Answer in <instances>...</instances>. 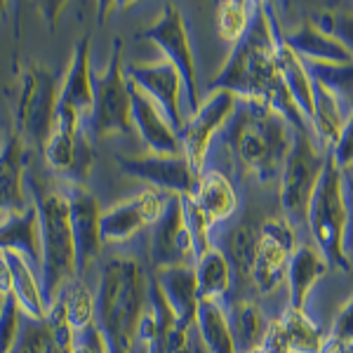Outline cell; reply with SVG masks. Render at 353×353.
Here are the masks:
<instances>
[{"mask_svg":"<svg viewBox=\"0 0 353 353\" xmlns=\"http://www.w3.org/2000/svg\"><path fill=\"white\" fill-rule=\"evenodd\" d=\"M281 31L283 28L276 21L271 5L257 3L248 33L236 48H231L229 59L219 76L210 83V90H226L241 101L266 104L269 109L281 113L294 130L313 134L309 118L292 99L278 68L276 52Z\"/></svg>","mask_w":353,"mask_h":353,"instance_id":"6da1fadb","label":"cell"},{"mask_svg":"<svg viewBox=\"0 0 353 353\" xmlns=\"http://www.w3.org/2000/svg\"><path fill=\"white\" fill-rule=\"evenodd\" d=\"M149 233L101 264L94 292V325L109 353H130L137 323L149 304Z\"/></svg>","mask_w":353,"mask_h":353,"instance_id":"7a4b0ae2","label":"cell"},{"mask_svg":"<svg viewBox=\"0 0 353 353\" xmlns=\"http://www.w3.org/2000/svg\"><path fill=\"white\" fill-rule=\"evenodd\" d=\"M294 137L297 130L281 113L266 104L238 99L236 113L214 144L229 151L236 176L254 181L257 186H269L281 179Z\"/></svg>","mask_w":353,"mask_h":353,"instance_id":"3957f363","label":"cell"},{"mask_svg":"<svg viewBox=\"0 0 353 353\" xmlns=\"http://www.w3.org/2000/svg\"><path fill=\"white\" fill-rule=\"evenodd\" d=\"M26 189L33 198V205L38 210V221H41V288L45 301H52L64 283L73 281L76 276V245H73V229H71V205L61 181L52 184L45 179L43 172L33 170L26 172Z\"/></svg>","mask_w":353,"mask_h":353,"instance_id":"277c9868","label":"cell"},{"mask_svg":"<svg viewBox=\"0 0 353 353\" xmlns=\"http://www.w3.org/2000/svg\"><path fill=\"white\" fill-rule=\"evenodd\" d=\"M344 172L334 163V156L327 151V163L323 170V179L313 193L311 210H309V226L311 241L321 248L330 266L339 269L341 273H351L353 261L349 254V226H351V208L346 196Z\"/></svg>","mask_w":353,"mask_h":353,"instance_id":"5b68a950","label":"cell"},{"mask_svg":"<svg viewBox=\"0 0 353 353\" xmlns=\"http://www.w3.org/2000/svg\"><path fill=\"white\" fill-rule=\"evenodd\" d=\"M327 163V151L313 139L309 132H299L294 137L292 151L283 165L281 179H278V203L281 212L292 221L297 229L309 226V210L313 193L323 179V170Z\"/></svg>","mask_w":353,"mask_h":353,"instance_id":"8992f818","label":"cell"},{"mask_svg":"<svg viewBox=\"0 0 353 353\" xmlns=\"http://www.w3.org/2000/svg\"><path fill=\"white\" fill-rule=\"evenodd\" d=\"M61 81L48 66L33 64L21 73V90L14 106V134L26 139L28 149L43 153L52 132V121L59 101Z\"/></svg>","mask_w":353,"mask_h":353,"instance_id":"52a82bcc","label":"cell"},{"mask_svg":"<svg viewBox=\"0 0 353 353\" xmlns=\"http://www.w3.org/2000/svg\"><path fill=\"white\" fill-rule=\"evenodd\" d=\"M94 85V111L90 118V130L94 139H101L106 134H130L134 130L132 125V92L130 81L125 76L123 61V41L113 38V48L106 61V68L101 73L92 71Z\"/></svg>","mask_w":353,"mask_h":353,"instance_id":"ba28073f","label":"cell"},{"mask_svg":"<svg viewBox=\"0 0 353 353\" xmlns=\"http://www.w3.org/2000/svg\"><path fill=\"white\" fill-rule=\"evenodd\" d=\"M299 229L283 212L261 221V236L250 269V288L259 299H269L288 285V264L299 245Z\"/></svg>","mask_w":353,"mask_h":353,"instance_id":"9c48e42d","label":"cell"},{"mask_svg":"<svg viewBox=\"0 0 353 353\" xmlns=\"http://www.w3.org/2000/svg\"><path fill=\"white\" fill-rule=\"evenodd\" d=\"M141 38L156 43L158 50L165 54V59L179 71L181 81H184V111H186V121H189L193 113L201 109L203 92H201V81H198V66L189 38V28H186V21L181 17L179 8L174 3L165 5L161 19L146 28L141 33Z\"/></svg>","mask_w":353,"mask_h":353,"instance_id":"30bf717a","label":"cell"},{"mask_svg":"<svg viewBox=\"0 0 353 353\" xmlns=\"http://www.w3.org/2000/svg\"><path fill=\"white\" fill-rule=\"evenodd\" d=\"M238 109V97L226 92V90H210L203 97V104L193 116L186 121L184 130L179 132L181 139V153L189 161L191 170L196 176L203 174L208 168V158L212 151L214 139L221 134L226 123Z\"/></svg>","mask_w":353,"mask_h":353,"instance_id":"8fae6325","label":"cell"},{"mask_svg":"<svg viewBox=\"0 0 353 353\" xmlns=\"http://www.w3.org/2000/svg\"><path fill=\"white\" fill-rule=\"evenodd\" d=\"M170 193L156 189H141L132 198L116 203L101 212V243L113 248H128L144 238L168 208Z\"/></svg>","mask_w":353,"mask_h":353,"instance_id":"7c38bea8","label":"cell"},{"mask_svg":"<svg viewBox=\"0 0 353 353\" xmlns=\"http://www.w3.org/2000/svg\"><path fill=\"white\" fill-rule=\"evenodd\" d=\"M94 111V85L92 68H90V36L85 33L76 43L68 68L61 78V92L57 101L52 128L61 132H78L83 123L92 118Z\"/></svg>","mask_w":353,"mask_h":353,"instance_id":"4fadbf2b","label":"cell"},{"mask_svg":"<svg viewBox=\"0 0 353 353\" xmlns=\"http://www.w3.org/2000/svg\"><path fill=\"white\" fill-rule=\"evenodd\" d=\"M68 205H71V229H73V245H76V276L85 278L88 271L94 266V261L101 254V205L99 198L85 184H73V181L61 179Z\"/></svg>","mask_w":353,"mask_h":353,"instance_id":"5bb4252c","label":"cell"},{"mask_svg":"<svg viewBox=\"0 0 353 353\" xmlns=\"http://www.w3.org/2000/svg\"><path fill=\"white\" fill-rule=\"evenodd\" d=\"M196 241H193L189 226L184 221L179 196H170L163 217L149 231V266L158 271L181 264L196 266Z\"/></svg>","mask_w":353,"mask_h":353,"instance_id":"9a60e30c","label":"cell"},{"mask_svg":"<svg viewBox=\"0 0 353 353\" xmlns=\"http://www.w3.org/2000/svg\"><path fill=\"white\" fill-rule=\"evenodd\" d=\"M118 168L123 174L134 176L149 184V189H156L170 196H191L196 189L198 176L191 170L189 161L184 156H118Z\"/></svg>","mask_w":353,"mask_h":353,"instance_id":"2e32d148","label":"cell"},{"mask_svg":"<svg viewBox=\"0 0 353 353\" xmlns=\"http://www.w3.org/2000/svg\"><path fill=\"white\" fill-rule=\"evenodd\" d=\"M125 76L156 101L176 132L184 130V81L168 59L156 61V64H125Z\"/></svg>","mask_w":353,"mask_h":353,"instance_id":"e0dca14e","label":"cell"},{"mask_svg":"<svg viewBox=\"0 0 353 353\" xmlns=\"http://www.w3.org/2000/svg\"><path fill=\"white\" fill-rule=\"evenodd\" d=\"M36 151L26 149L19 134L10 132L0 146V217L21 214L31 208L33 198L26 189L28 156Z\"/></svg>","mask_w":353,"mask_h":353,"instance_id":"ac0fdd59","label":"cell"},{"mask_svg":"<svg viewBox=\"0 0 353 353\" xmlns=\"http://www.w3.org/2000/svg\"><path fill=\"white\" fill-rule=\"evenodd\" d=\"M130 92H132V125L137 134L141 137V141H144L146 153H153V156H184L179 132L165 118V113L158 109L156 101L144 90L137 88L134 83H130Z\"/></svg>","mask_w":353,"mask_h":353,"instance_id":"d6986e66","label":"cell"},{"mask_svg":"<svg viewBox=\"0 0 353 353\" xmlns=\"http://www.w3.org/2000/svg\"><path fill=\"white\" fill-rule=\"evenodd\" d=\"M191 198L208 217L212 229L233 221L238 217V210H241V196H238L236 186H233V179L219 168L203 170Z\"/></svg>","mask_w":353,"mask_h":353,"instance_id":"ffe728a7","label":"cell"},{"mask_svg":"<svg viewBox=\"0 0 353 353\" xmlns=\"http://www.w3.org/2000/svg\"><path fill=\"white\" fill-rule=\"evenodd\" d=\"M330 261L313 241H301L288 264V306L306 309L313 288L325 278Z\"/></svg>","mask_w":353,"mask_h":353,"instance_id":"44dd1931","label":"cell"},{"mask_svg":"<svg viewBox=\"0 0 353 353\" xmlns=\"http://www.w3.org/2000/svg\"><path fill=\"white\" fill-rule=\"evenodd\" d=\"M283 38L304 61L313 64H353V54L339 38L330 36L316 21H304L297 31H283Z\"/></svg>","mask_w":353,"mask_h":353,"instance_id":"7402d4cb","label":"cell"},{"mask_svg":"<svg viewBox=\"0 0 353 353\" xmlns=\"http://www.w3.org/2000/svg\"><path fill=\"white\" fill-rule=\"evenodd\" d=\"M0 250L5 252H19L28 264L36 269L41 278L43 252H41V221L38 210L31 203V208L21 214H5L0 217Z\"/></svg>","mask_w":353,"mask_h":353,"instance_id":"603a6c76","label":"cell"},{"mask_svg":"<svg viewBox=\"0 0 353 353\" xmlns=\"http://www.w3.org/2000/svg\"><path fill=\"white\" fill-rule=\"evenodd\" d=\"M153 278L161 285L165 299L170 301V306L179 316V321L186 327H196V313H198V304H201L196 269L191 264L170 266V269L153 271Z\"/></svg>","mask_w":353,"mask_h":353,"instance_id":"cb8c5ba5","label":"cell"},{"mask_svg":"<svg viewBox=\"0 0 353 353\" xmlns=\"http://www.w3.org/2000/svg\"><path fill=\"white\" fill-rule=\"evenodd\" d=\"M351 111H353V104L339 99L334 92H330L327 88H323L321 83L313 81L311 130H313V139L325 151L334 149V144L339 141L341 130H344L346 121H349Z\"/></svg>","mask_w":353,"mask_h":353,"instance_id":"d4e9b609","label":"cell"},{"mask_svg":"<svg viewBox=\"0 0 353 353\" xmlns=\"http://www.w3.org/2000/svg\"><path fill=\"white\" fill-rule=\"evenodd\" d=\"M229 325L236 337L238 353L261 349L271 318L264 313V306L257 297H233L224 304Z\"/></svg>","mask_w":353,"mask_h":353,"instance_id":"484cf974","label":"cell"},{"mask_svg":"<svg viewBox=\"0 0 353 353\" xmlns=\"http://www.w3.org/2000/svg\"><path fill=\"white\" fill-rule=\"evenodd\" d=\"M10 261V271H12V297L19 306L21 316L31 318V321H45L48 316V301H45L41 278L36 269L21 257L19 252H5Z\"/></svg>","mask_w":353,"mask_h":353,"instance_id":"4316f807","label":"cell"},{"mask_svg":"<svg viewBox=\"0 0 353 353\" xmlns=\"http://www.w3.org/2000/svg\"><path fill=\"white\" fill-rule=\"evenodd\" d=\"M196 334L205 353H238L236 337L221 301L201 299L196 313Z\"/></svg>","mask_w":353,"mask_h":353,"instance_id":"83f0119b","label":"cell"},{"mask_svg":"<svg viewBox=\"0 0 353 353\" xmlns=\"http://www.w3.org/2000/svg\"><path fill=\"white\" fill-rule=\"evenodd\" d=\"M196 281H198V297L201 299H214L226 304L236 297V276L221 250H210L196 261Z\"/></svg>","mask_w":353,"mask_h":353,"instance_id":"f1b7e54d","label":"cell"},{"mask_svg":"<svg viewBox=\"0 0 353 353\" xmlns=\"http://www.w3.org/2000/svg\"><path fill=\"white\" fill-rule=\"evenodd\" d=\"M276 57H278V68H281V76L288 85L290 94H292V99L297 101L301 113H304L311 123V118H313V78L304 64V59H301V57L285 43L283 31H281V41H278Z\"/></svg>","mask_w":353,"mask_h":353,"instance_id":"f546056e","label":"cell"},{"mask_svg":"<svg viewBox=\"0 0 353 353\" xmlns=\"http://www.w3.org/2000/svg\"><path fill=\"white\" fill-rule=\"evenodd\" d=\"M278 318H281L283 327L288 332L292 353H325V332L316 325V321L306 313V309H294V306L285 304V309L278 313Z\"/></svg>","mask_w":353,"mask_h":353,"instance_id":"4dcf8cb0","label":"cell"},{"mask_svg":"<svg viewBox=\"0 0 353 353\" xmlns=\"http://www.w3.org/2000/svg\"><path fill=\"white\" fill-rule=\"evenodd\" d=\"M54 297H61L64 301L68 325L73 327V332H81L94 323V292L88 288L85 278H73L64 283Z\"/></svg>","mask_w":353,"mask_h":353,"instance_id":"1f68e13d","label":"cell"},{"mask_svg":"<svg viewBox=\"0 0 353 353\" xmlns=\"http://www.w3.org/2000/svg\"><path fill=\"white\" fill-rule=\"evenodd\" d=\"M257 3H245V0H226L217 10V33L221 41H226L231 48L245 38L250 24H252Z\"/></svg>","mask_w":353,"mask_h":353,"instance_id":"d6a6232c","label":"cell"},{"mask_svg":"<svg viewBox=\"0 0 353 353\" xmlns=\"http://www.w3.org/2000/svg\"><path fill=\"white\" fill-rule=\"evenodd\" d=\"M309 68L311 78L334 92L339 99L353 104V64H313V61H304Z\"/></svg>","mask_w":353,"mask_h":353,"instance_id":"836d02e7","label":"cell"},{"mask_svg":"<svg viewBox=\"0 0 353 353\" xmlns=\"http://www.w3.org/2000/svg\"><path fill=\"white\" fill-rule=\"evenodd\" d=\"M54 344L52 332H50L45 321H31V318H21L19 339H17L14 349L10 353H43Z\"/></svg>","mask_w":353,"mask_h":353,"instance_id":"e575fe53","label":"cell"},{"mask_svg":"<svg viewBox=\"0 0 353 353\" xmlns=\"http://www.w3.org/2000/svg\"><path fill=\"white\" fill-rule=\"evenodd\" d=\"M21 311L17 306V301L12 294L5 297L3 311H0V353H10L14 349L17 339H19V330H21Z\"/></svg>","mask_w":353,"mask_h":353,"instance_id":"d590c367","label":"cell"},{"mask_svg":"<svg viewBox=\"0 0 353 353\" xmlns=\"http://www.w3.org/2000/svg\"><path fill=\"white\" fill-rule=\"evenodd\" d=\"M316 21V19H313ZM318 28H323L330 36L339 38L346 48L351 50L353 54V14H344V12H325L321 14V19L316 21Z\"/></svg>","mask_w":353,"mask_h":353,"instance_id":"8d00e7d4","label":"cell"},{"mask_svg":"<svg viewBox=\"0 0 353 353\" xmlns=\"http://www.w3.org/2000/svg\"><path fill=\"white\" fill-rule=\"evenodd\" d=\"M327 339L337 341V344H353V294L334 313L332 330H330Z\"/></svg>","mask_w":353,"mask_h":353,"instance_id":"74e56055","label":"cell"},{"mask_svg":"<svg viewBox=\"0 0 353 353\" xmlns=\"http://www.w3.org/2000/svg\"><path fill=\"white\" fill-rule=\"evenodd\" d=\"M330 153L334 156V163L339 165L341 172L353 170V111H351L349 121H346V125H344V130H341L339 141L334 144V149Z\"/></svg>","mask_w":353,"mask_h":353,"instance_id":"f35d334b","label":"cell"},{"mask_svg":"<svg viewBox=\"0 0 353 353\" xmlns=\"http://www.w3.org/2000/svg\"><path fill=\"white\" fill-rule=\"evenodd\" d=\"M261 351L264 353H292V349H290L288 332H285V327H283V323L278 316L271 318L269 330H266V337H264V341H261Z\"/></svg>","mask_w":353,"mask_h":353,"instance_id":"ab89813d","label":"cell"},{"mask_svg":"<svg viewBox=\"0 0 353 353\" xmlns=\"http://www.w3.org/2000/svg\"><path fill=\"white\" fill-rule=\"evenodd\" d=\"M0 292L8 297L12 292V271H10V261L5 250H0Z\"/></svg>","mask_w":353,"mask_h":353,"instance_id":"60d3db41","label":"cell"},{"mask_svg":"<svg viewBox=\"0 0 353 353\" xmlns=\"http://www.w3.org/2000/svg\"><path fill=\"white\" fill-rule=\"evenodd\" d=\"M325 353H353V344H337V341L327 339Z\"/></svg>","mask_w":353,"mask_h":353,"instance_id":"b9f144b4","label":"cell"},{"mask_svg":"<svg viewBox=\"0 0 353 353\" xmlns=\"http://www.w3.org/2000/svg\"><path fill=\"white\" fill-rule=\"evenodd\" d=\"M3 304H5V294L0 292V311H3Z\"/></svg>","mask_w":353,"mask_h":353,"instance_id":"7bdbcfd3","label":"cell"},{"mask_svg":"<svg viewBox=\"0 0 353 353\" xmlns=\"http://www.w3.org/2000/svg\"><path fill=\"white\" fill-rule=\"evenodd\" d=\"M248 353H264V351H261V349H254V351H248Z\"/></svg>","mask_w":353,"mask_h":353,"instance_id":"ee69618b","label":"cell"}]
</instances>
